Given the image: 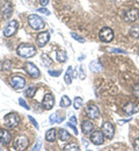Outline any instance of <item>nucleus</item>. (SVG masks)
<instances>
[{"instance_id":"obj_1","label":"nucleus","mask_w":139,"mask_h":151,"mask_svg":"<svg viewBox=\"0 0 139 151\" xmlns=\"http://www.w3.org/2000/svg\"><path fill=\"white\" fill-rule=\"evenodd\" d=\"M36 54V48L31 44H21L18 48V55L23 58H30L34 57Z\"/></svg>"},{"instance_id":"obj_2","label":"nucleus","mask_w":139,"mask_h":151,"mask_svg":"<svg viewBox=\"0 0 139 151\" xmlns=\"http://www.w3.org/2000/svg\"><path fill=\"white\" fill-rule=\"evenodd\" d=\"M4 123L8 128H16L20 123V116L16 113H8L4 117Z\"/></svg>"},{"instance_id":"obj_3","label":"nucleus","mask_w":139,"mask_h":151,"mask_svg":"<svg viewBox=\"0 0 139 151\" xmlns=\"http://www.w3.org/2000/svg\"><path fill=\"white\" fill-rule=\"evenodd\" d=\"M28 23H29V26L34 30H42L45 27L44 20L42 19V18H40L38 15H36V14H33V15H30L28 18Z\"/></svg>"},{"instance_id":"obj_4","label":"nucleus","mask_w":139,"mask_h":151,"mask_svg":"<svg viewBox=\"0 0 139 151\" xmlns=\"http://www.w3.org/2000/svg\"><path fill=\"white\" fill-rule=\"evenodd\" d=\"M99 38L102 42H105V43L111 42V41L114 40V32H113V29L109 28V27H103V28L100 30Z\"/></svg>"},{"instance_id":"obj_5","label":"nucleus","mask_w":139,"mask_h":151,"mask_svg":"<svg viewBox=\"0 0 139 151\" xmlns=\"http://www.w3.org/2000/svg\"><path fill=\"white\" fill-rule=\"evenodd\" d=\"M18 28H19V23H18V21H16V20H12V21H9V23H8L7 27L5 28V30H4V35H5L6 37H11V36H13V35L16 33Z\"/></svg>"},{"instance_id":"obj_6","label":"nucleus","mask_w":139,"mask_h":151,"mask_svg":"<svg viewBox=\"0 0 139 151\" xmlns=\"http://www.w3.org/2000/svg\"><path fill=\"white\" fill-rule=\"evenodd\" d=\"M139 19V11L137 8H128L124 13V20L126 22H135Z\"/></svg>"},{"instance_id":"obj_7","label":"nucleus","mask_w":139,"mask_h":151,"mask_svg":"<svg viewBox=\"0 0 139 151\" xmlns=\"http://www.w3.org/2000/svg\"><path fill=\"white\" fill-rule=\"evenodd\" d=\"M91 142L95 145H101L104 143V135L102 130H94L91 132Z\"/></svg>"},{"instance_id":"obj_8","label":"nucleus","mask_w":139,"mask_h":151,"mask_svg":"<svg viewBox=\"0 0 139 151\" xmlns=\"http://www.w3.org/2000/svg\"><path fill=\"white\" fill-rule=\"evenodd\" d=\"M11 86L14 90H22L26 86V79L20 76H13L11 78Z\"/></svg>"},{"instance_id":"obj_9","label":"nucleus","mask_w":139,"mask_h":151,"mask_svg":"<svg viewBox=\"0 0 139 151\" xmlns=\"http://www.w3.org/2000/svg\"><path fill=\"white\" fill-rule=\"evenodd\" d=\"M24 71L30 76V77H33V78H38L41 76V72L40 70L37 69V66L35 64L30 63V62H28V63L24 64Z\"/></svg>"},{"instance_id":"obj_10","label":"nucleus","mask_w":139,"mask_h":151,"mask_svg":"<svg viewBox=\"0 0 139 151\" xmlns=\"http://www.w3.org/2000/svg\"><path fill=\"white\" fill-rule=\"evenodd\" d=\"M29 145V141L24 136H19L14 141V149L15 150H26Z\"/></svg>"},{"instance_id":"obj_11","label":"nucleus","mask_w":139,"mask_h":151,"mask_svg":"<svg viewBox=\"0 0 139 151\" xmlns=\"http://www.w3.org/2000/svg\"><path fill=\"white\" fill-rule=\"evenodd\" d=\"M101 130L103 132L104 137H107V138H109V139L113 138L114 135H115V128H114V126H113L110 122H104V123L102 124Z\"/></svg>"},{"instance_id":"obj_12","label":"nucleus","mask_w":139,"mask_h":151,"mask_svg":"<svg viewBox=\"0 0 139 151\" xmlns=\"http://www.w3.org/2000/svg\"><path fill=\"white\" fill-rule=\"evenodd\" d=\"M53 105H55V96H53V94L46 93V94L44 95L43 101H42L43 108L46 109V111H49V109H51V108L53 107Z\"/></svg>"},{"instance_id":"obj_13","label":"nucleus","mask_w":139,"mask_h":151,"mask_svg":"<svg viewBox=\"0 0 139 151\" xmlns=\"http://www.w3.org/2000/svg\"><path fill=\"white\" fill-rule=\"evenodd\" d=\"M86 114H87L88 117L92 119V120L98 119V117L100 116L99 107L95 106V105H89V106H87V108H86Z\"/></svg>"},{"instance_id":"obj_14","label":"nucleus","mask_w":139,"mask_h":151,"mask_svg":"<svg viewBox=\"0 0 139 151\" xmlns=\"http://www.w3.org/2000/svg\"><path fill=\"white\" fill-rule=\"evenodd\" d=\"M49 40H50V34L48 32H42L36 37V43H37L38 47L42 48V47H44L49 42Z\"/></svg>"},{"instance_id":"obj_15","label":"nucleus","mask_w":139,"mask_h":151,"mask_svg":"<svg viewBox=\"0 0 139 151\" xmlns=\"http://www.w3.org/2000/svg\"><path fill=\"white\" fill-rule=\"evenodd\" d=\"M12 141V135L11 132L6 129H0V143L4 145H8Z\"/></svg>"},{"instance_id":"obj_16","label":"nucleus","mask_w":139,"mask_h":151,"mask_svg":"<svg viewBox=\"0 0 139 151\" xmlns=\"http://www.w3.org/2000/svg\"><path fill=\"white\" fill-rule=\"evenodd\" d=\"M93 129H94L93 122H91L89 120L82 121V123H81V130H82V132H83L85 135H89L91 132H93Z\"/></svg>"},{"instance_id":"obj_17","label":"nucleus","mask_w":139,"mask_h":151,"mask_svg":"<svg viewBox=\"0 0 139 151\" xmlns=\"http://www.w3.org/2000/svg\"><path fill=\"white\" fill-rule=\"evenodd\" d=\"M124 112H125L126 114H129V115L135 114L136 112H137V106H136V104L132 102V101L128 102V104L125 105V107H124Z\"/></svg>"},{"instance_id":"obj_18","label":"nucleus","mask_w":139,"mask_h":151,"mask_svg":"<svg viewBox=\"0 0 139 151\" xmlns=\"http://www.w3.org/2000/svg\"><path fill=\"white\" fill-rule=\"evenodd\" d=\"M45 138H46V141L48 142H55L56 141V129H53V128H51L50 130H48L46 134H45Z\"/></svg>"},{"instance_id":"obj_19","label":"nucleus","mask_w":139,"mask_h":151,"mask_svg":"<svg viewBox=\"0 0 139 151\" xmlns=\"http://www.w3.org/2000/svg\"><path fill=\"white\" fill-rule=\"evenodd\" d=\"M58 137H59L60 141H63V142H67V141L71 139L70 134L66 132L65 129H59V132H58Z\"/></svg>"},{"instance_id":"obj_20","label":"nucleus","mask_w":139,"mask_h":151,"mask_svg":"<svg viewBox=\"0 0 139 151\" xmlns=\"http://www.w3.org/2000/svg\"><path fill=\"white\" fill-rule=\"evenodd\" d=\"M129 34H130L131 37L138 38L139 37V24L132 26V27L130 28V30H129Z\"/></svg>"},{"instance_id":"obj_21","label":"nucleus","mask_w":139,"mask_h":151,"mask_svg":"<svg viewBox=\"0 0 139 151\" xmlns=\"http://www.w3.org/2000/svg\"><path fill=\"white\" fill-rule=\"evenodd\" d=\"M66 59H67L66 51H64V50H59V51H57V60H58L59 63H64V62H66Z\"/></svg>"},{"instance_id":"obj_22","label":"nucleus","mask_w":139,"mask_h":151,"mask_svg":"<svg viewBox=\"0 0 139 151\" xmlns=\"http://www.w3.org/2000/svg\"><path fill=\"white\" fill-rule=\"evenodd\" d=\"M72 68L70 66L68 69H67V71H66V73H65V77H64V80H65V83L67 84V85H70L71 84V81H72Z\"/></svg>"},{"instance_id":"obj_23","label":"nucleus","mask_w":139,"mask_h":151,"mask_svg":"<svg viewBox=\"0 0 139 151\" xmlns=\"http://www.w3.org/2000/svg\"><path fill=\"white\" fill-rule=\"evenodd\" d=\"M70 105H71V100H70V98L66 96V95H63V96H61V100H60V107L66 108V107H68Z\"/></svg>"},{"instance_id":"obj_24","label":"nucleus","mask_w":139,"mask_h":151,"mask_svg":"<svg viewBox=\"0 0 139 151\" xmlns=\"http://www.w3.org/2000/svg\"><path fill=\"white\" fill-rule=\"evenodd\" d=\"M36 87L35 86H30V87H28L27 90H26V92H24V95L26 96H28V98H33L34 95H35V92H36Z\"/></svg>"},{"instance_id":"obj_25","label":"nucleus","mask_w":139,"mask_h":151,"mask_svg":"<svg viewBox=\"0 0 139 151\" xmlns=\"http://www.w3.org/2000/svg\"><path fill=\"white\" fill-rule=\"evenodd\" d=\"M63 150L64 151H72V150L79 151L80 148L77 145V144H67V145H65V147L63 148Z\"/></svg>"},{"instance_id":"obj_26","label":"nucleus","mask_w":139,"mask_h":151,"mask_svg":"<svg viewBox=\"0 0 139 151\" xmlns=\"http://www.w3.org/2000/svg\"><path fill=\"white\" fill-rule=\"evenodd\" d=\"M91 70L94 71V72H98V71H101V66H100V63L96 62V60H93L91 63Z\"/></svg>"},{"instance_id":"obj_27","label":"nucleus","mask_w":139,"mask_h":151,"mask_svg":"<svg viewBox=\"0 0 139 151\" xmlns=\"http://www.w3.org/2000/svg\"><path fill=\"white\" fill-rule=\"evenodd\" d=\"M42 60L44 62V64H45L46 66H49V65H51V64H52V59L48 56L46 54H43V55H42Z\"/></svg>"},{"instance_id":"obj_28","label":"nucleus","mask_w":139,"mask_h":151,"mask_svg":"<svg viewBox=\"0 0 139 151\" xmlns=\"http://www.w3.org/2000/svg\"><path fill=\"white\" fill-rule=\"evenodd\" d=\"M81 106H82V99L79 98V96H77V98L74 99V108H76V109H79Z\"/></svg>"},{"instance_id":"obj_29","label":"nucleus","mask_w":139,"mask_h":151,"mask_svg":"<svg viewBox=\"0 0 139 151\" xmlns=\"http://www.w3.org/2000/svg\"><path fill=\"white\" fill-rule=\"evenodd\" d=\"M71 36H72V37L74 38V40H77V41H79L80 43H83V42H85V38H82V37H81V36H79L78 34H76V33H73V32L71 33Z\"/></svg>"},{"instance_id":"obj_30","label":"nucleus","mask_w":139,"mask_h":151,"mask_svg":"<svg viewBox=\"0 0 139 151\" xmlns=\"http://www.w3.org/2000/svg\"><path fill=\"white\" fill-rule=\"evenodd\" d=\"M67 127H70L72 130H73V132H74V135H78V130H77V127H76V124L74 123H72V122H67Z\"/></svg>"},{"instance_id":"obj_31","label":"nucleus","mask_w":139,"mask_h":151,"mask_svg":"<svg viewBox=\"0 0 139 151\" xmlns=\"http://www.w3.org/2000/svg\"><path fill=\"white\" fill-rule=\"evenodd\" d=\"M57 115H58L57 113H53L51 116H50V120H49V121H50V123H51V124L57 122Z\"/></svg>"},{"instance_id":"obj_32","label":"nucleus","mask_w":139,"mask_h":151,"mask_svg":"<svg viewBox=\"0 0 139 151\" xmlns=\"http://www.w3.org/2000/svg\"><path fill=\"white\" fill-rule=\"evenodd\" d=\"M19 104H20V106H22L23 108H26V109H29V106L27 105V102H26V101H24L22 98H20V99H19Z\"/></svg>"},{"instance_id":"obj_33","label":"nucleus","mask_w":139,"mask_h":151,"mask_svg":"<svg viewBox=\"0 0 139 151\" xmlns=\"http://www.w3.org/2000/svg\"><path fill=\"white\" fill-rule=\"evenodd\" d=\"M133 95L136 98H139V84H136L133 87Z\"/></svg>"},{"instance_id":"obj_34","label":"nucleus","mask_w":139,"mask_h":151,"mask_svg":"<svg viewBox=\"0 0 139 151\" xmlns=\"http://www.w3.org/2000/svg\"><path fill=\"white\" fill-rule=\"evenodd\" d=\"M28 119H29V120H30V121H31V123H33V124H34V127H35V128H36V129H38V123H37V122H36V120H35V119H34V117H33V116H30V115H29V116H28Z\"/></svg>"},{"instance_id":"obj_35","label":"nucleus","mask_w":139,"mask_h":151,"mask_svg":"<svg viewBox=\"0 0 139 151\" xmlns=\"http://www.w3.org/2000/svg\"><path fill=\"white\" fill-rule=\"evenodd\" d=\"M41 148H42V143H41L40 141H37V142H36V144L34 145V148H33V150H34V151L41 150Z\"/></svg>"},{"instance_id":"obj_36","label":"nucleus","mask_w":139,"mask_h":151,"mask_svg":"<svg viewBox=\"0 0 139 151\" xmlns=\"http://www.w3.org/2000/svg\"><path fill=\"white\" fill-rule=\"evenodd\" d=\"M2 68H4L5 70H9V69H11V62H9V60H6V62H4V65H2Z\"/></svg>"},{"instance_id":"obj_37","label":"nucleus","mask_w":139,"mask_h":151,"mask_svg":"<svg viewBox=\"0 0 139 151\" xmlns=\"http://www.w3.org/2000/svg\"><path fill=\"white\" fill-rule=\"evenodd\" d=\"M37 12H40L42 14H45V15H50V12L48 9H45V8H38Z\"/></svg>"},{"instance_id":"obj_38","label":"nucleus","mask_w":139,"mask_h":151,"mask_svg":"<svg viewBox=\"0 0 139 151\" xmlns=\"http://www.w3.org/2000/svg\"><path fill=\"white\" fill-rule=\"evenodd\" d=\"M49 73H50V76H52V77H58V76H60V71L50 70V71H49Z\"/></svg>"},{"instance_id":"obj_39","label":"nucleus","mask_w":139,"mask_h":151,"mask_svg":"<svg viewBox=\"0 0 139 151\" xmlns=\"http://www.w3.org/2000/svg\"><path fill=\"white\" fill-rule=\"evenodd\" d=\"M109 51L110 52H116V54H125V51L122 50V49H110Z\"/></svg>"},{"instance_id":"obj_40","label":"nucleus","mask_w":139,"mask_h":151,"mask_svg":"<svg viewBox=\"0 0 139 151\" xmlns=\"http://www.w3.org/2000/svg\"><path fill=\"white\" fill-rule=\"evenodd\" d=\"M133 148H135V150L139 151V138H136V139H135V142H133Z\"/></svg>"},{"instance_id":"obj_41","label":"nucleus","mask_w":139,"mask_h":151,"mask_svg":"<svg viewBox=\"0 0 139 151\" xmlns=\"http://www.w3.org/2000/svg\"><path fill=\"white\" fill-rule=\"evenodd\" d=\"M41 6H46L49 4V0H40Z\"/></svg>"},{"instance_id":"obj_42","label":"nucleus","mask_w":139,"mask_h":151,"mask_svg":"<svg viewBox=\"0 0 139 151\" xmlns=\"http://www.w3.org/2000/svg\"><path fill=\"white\" fill-rule=\"evenodd\" d=\"M70 122H72V123L76 124V123H77V117H76V116H72V117L70 119Z\"/></svg>"},{"instance_id":"obj_43","label":"nucleus","mask_w":139,"mask_h":151,"mask_svg":"<svg viewBox=\"0 0 139 151\" xmlns=\"http://www.w3.org/2000/svg\"><path fill=\"white\" fill-rule=\"evenodd\" d=\"M138 55H139V51H138Z\"/></svg>"},{"instance_id":"obj_44","label":"nucleus","mask_w":139,"mask_h":151,"mask_svg":"<svg viewBox=\"0 0 139 151\" xmlns=\"http://www.w3.org/2000/svg\"><path fill=\"white\" fill-rule=\"evenodd\" d=\"M0 150H1V148H0Z\"/></svg>"}]
</instances>
